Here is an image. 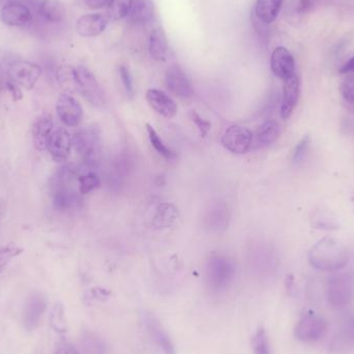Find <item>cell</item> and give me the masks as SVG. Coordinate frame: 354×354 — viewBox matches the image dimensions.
Returning <instances> with one entry per match:
<instances>
[{"label": "cell", "mask_w": 354, "mask_h": 354, "mask_svg": "<svg viewBox=\"0 0 354 354\" xmlns=\"http://www.w3.org/2000/svg\"><path fill=\"white\" fill-rule=\"evenodd\" d=\"M308 260L316 270L336 272L346 266L348 252L338 239L326 236L312 245L308 253Z\"/></svg>", "instance_id": "1"}, {"label": "cell", "mask_w": 354, "mask_h": 354, "mask_svg": "<svg viewBox=\"0 0 354 354\" xmlns=\"http://www.w3.org/2000/svg\"><path fill=\"white\" fill-rule=\"evenodd\" d=\"M75 171L72 168H62L51 180V195L54 207L59 212H68L79 207L81 194L73 187Z\"/></svg>", "instance_id": "2"}, {"label": "cell", "mask_w": 354, "mask_h": 354, "mask_svg": "<svg viewBox=\"0 0 354 354\" xmlns=\"http://www.w3.org/2000/svg\"><path fill=\"white\" fill-rule=\"evenodd\" d=\"M73 147L82 157L87 167L95 168L99 165L101 139L97 129L85 128L78 131L73 137Z\"/></svg>", "instance_id": "3"}, {"label": "cell", "mask_w": 354, "mask_h": 354, "mask_svg": "<svg viewBox=\"0 0 354 354\" xmlns=\"http://www.w3.org/2000/svg\"><path fill=\"white\" fill-rule=\"evenodd\" d=\"M235 266L232 260L224 256H214L206 266V283L210 290H224L232 282L235 277Z\"/></svg>", "instance_id": "4"}, {"label": "cell", "mask_w": 354, "mask_h": 354, "mask_svg": "<svg viewBox=\"0 0 354 354\" xmlns=\"http://www.w3.org/2000/svg\"><path fill=\"white\" fill-rule=\"evenodd\" d=\"M328 332V322L313 311H307L299 317L295 326V337L301 342L314 343L324 338Z\"/></svg>", "instance_id": "5"}, {"label": "cell", "mask_w": 354, "mask_h": 354, "mask_svg": "<svg viewBox=\"0 0 354 354\" xmlns=\"http://www.w3.org/2000/svg\"><path fill=\"white\" fill-rule=\"evenodd\" d=\"M354 297V276L351 272H341L330 277L328 283V303L333 307H344Z\"/></svg>", "instance_id": "6"}, {"label": "cell", "mask_w": 354, "mask_h": 354, "mask_svg": "<svg viewBox=\"0 0 354 354\" xmlns=\"http://www.w3.org/2000/svg\"><path fill=\"white\" fill-rule=\"evenodd\" d=\"M41 75V68L29 62H14L8 70V78L20 88L32 89Z\"/></svg>", "instance_id": "7"}, {"label": "cell", "mask_w": 354, "mask_h": 354, "mask_svg": "<svg viewBox=\"0 0 354 354\" xmlns=\"http://www.w3.org/2000/svg\"><path fill=\"white\" fill-rule=\"evenodd\" d=\"M76 72L78 77L79 93H81L91 105L103 107L105 104V95L95 75L85 66H78Z\"/></svg>", "instance_id": "8"}, {"label": "cell", "mask_w": 354, "mask_h": 354, "mask_svg": "<svg viewBox=\"0 0 354 354\" xmlns=\"http://www.w3.org/2000/svg\"><path fill=\"white\" fill-rule=\"evenodd\" d=\"M252 143H253V134L245 127H229L222 137L223 147L235 155H243L248 153L251 149Z\"/></svg>", "instance_id": "9"}, {"label": "cell", "mask_w": 354, "mask_h": 354, "mask_svg": "<svg viewBox=\"0 0 354 354\" xmlns=\"http://www.w3.org/2000/svg\"><path fill=\"white\" fill-rule=\"evenodd\" d=\"M165 82L168 91L179 99L187 100L193 97L194 88L191 80L178 64H174L167 68Z\"/></svg>", "instance_id": "10"}, {"label": "cell", "mask_w": 354, "mask_h": 354, "mask_svg": "<svg viewBox=\"0 0 354 354\" xmlns=\"http://www.w3.org/2000/svg\"><path fill=\"white\" fill-rule=\"evenodd\" d=\"M56 112L62 124L75 128L83 120V108L81 104L68 93H62L56 103Z\"/></svg>", "instance_id": "11"}, {"label": "cell", "mask_w": 354, "mask_h": 354, "mask_svg": "<svg viewBox=\"0 0 354 354\" xmlns=\"http://www.w3.org/2000/svg\"><path fill=\"white\" fill-rule=\"evenodd\" d=\"M270 70L274 76L285 81L295 74V60L286 47L279 46L270 56Z\"/></svg>", "instance_id": "12"}, {"label": "cell", "mask_w": 354, "mask_h": 354, "mask_svg": "<svg viewBox=\"0 0 354 354\" xmlns=\"http://www.w3.org/2000/svg\"><path fill=\"white\" fill-rule=\"evenodd\" d=\"M143 324L149 337L164 354H176L174 343L162 324L151 313L143 314Z\"/></svg>", "instance_id": "13"}, {"label": "cell", "mask_w": 354, "mask_h": 354, "mask_svg": "<svg viewBox=\"0 0 354 354\" xmlns=\"http://www.w3.org/2000/svg\"><path fill=\"white\" fill-rule=\"evenodd\" d=\"M73 147V137L66 129H58L52 133L47 149L52 159L58 163L66 161Z\"/></svg>", "instance_id": "14"}, {"label": "cell", "mask_w": 354, "mask_h": 354, "mask_svg": "<svg viewBox=\"0 0 354 354\" xmlns=\"http://www.w3.org/2000/svg\"><path fill=\"white\" fill-rule=\"evenodd\" d=\"M45 297L41 293H32L27 299L24 306V315H23V324L25 330L32 332L39 326L41 317L46 311Z\"/></svg>", "instance_id": "15"}, {"label": "cell", "mask_w": 354, "mask_h": 354, "mask_svg": "<svg viewBox=\"0 0 354 354\" xmlns=\"http://www.w3.org/2000/svg\"><path fill=\"white\" fill-rule=\"evenodd\" d=\"M0 19L8 26L21 27L28 24L32 19L28 6L18 1H8L0 10Z\"/></svg>", "instance_id": "16"}, {"label": "cell", "mask_w": 354, "mask_h": 354, "mask_svg": "<svg viewBox=\"0 0 354 354\" xmlns=\"http://www.w3.org/2000/svg\"><path fill=\"white\" fill-rule=\"evenodd\" d=\"M299 95H301V84H299V77L295 74L284 81L280 111L281 118L283 120H288L290 118L299 103Z\"/></svg>", "instance_id": "17"}, {"label": "cell", "mask_w": 354, "mask_h": 354, "mask_svg": "<svg viewBox=\"0 0 354 354\" xmlns=\"http://www.w3.org/2000/svg\"><path fill=\"white\" fill-rule=\"evenodd\" d=\"M109 22V17L103 14L84 15L77 21V32L81 37H97L104 32Z\"/></svg>", "instance_id": "18"}, {"label": "cell", "mask_w": 354, "mask_h": 354, "mask_svg": "<svg viewBox=\"0 0 354 354\" xmlns=\"http://www.w3.org/2000/svg\"><path fill=\"white\" fill-rule=\"evenodd\" d=\"M53 118L50 114H41L33 122L32 141L35 149L44 151L47 149L50 137L53 133Z\"/></svg>", "instance_id": "19"}, {"label": "cell", "mask_w": 354, "mask_h": 354, "mask_svg": "<svg viewBox=\"0 0 354 354\" xmlns=\"http://www.w3.org/2000/svg\"><path fill=\"white\" fill-rule=\"evenodd\" d=\"M147 101L151 107L160 115L165 118H176L177 105L176 102L159 89H149L147 93Z\"/></svg>", "instance_id": "20"}, {"label": "cell", "mask_w": 354, "mask_h": 354, "mask_svg": "<svg viewBox=\"0 0 354 354\" xmlns=\"http://www.w3.org/2000/svg\"><path fill=\"white\" fill-rule=\"evenodd\" d=\"M155 3L153 0H134L128 20L133 25H145L153 20Z\"/></svg>", "instance_id": "21"}, {"label": "cell", "mask_w": 354, "mask_h": 354, "mask_svg": "<svg viewBox=\"0 0 354 354\" xmlns=\"http://www.w3.org/2000/svg\"><path fill=\"white\" fill-rule=\"evenodd\" d=\"M229 210L228 206L223 202H216L210 206L206 214V226L210 230L220 231L226 228L228 225Z\"/></svg>", "instance_id": "22"}, {"label": "cell", "mask_w": 354, "mask_h": 354, "mask_svg": "<svg viewBox=\"0 0 354 354\" xmlns=\"http://www.w3.org/2000/svg\"><path fill=\"white\" fill-rule=\"evenodd\" d=\"M281 134V127L277 120H270L261 124L255 133L256 147L272 145Z\"/></svg>", "instance_id": "23"}, {"label": "cell", "mask_w": 354, "mask_h": 354, "mask_svg": "<svg viewBox=\"0 0 354 354\" xmlns=\"http://www.w3.org/2000/svg\"><path fill=\"white\" fill-rule=\"evenodd\" d=\"M149 50L151 58L157 62H164L167 57V35L162 27H158L151 32V37H149Z\"/></svg>", "instance_id": "24"}, {"label": "cell", "mask_w": 354, "mask_h": 354, "mask_svg": "<svg viewBox=\"0 0 354 354\" xmlns=\"http://www.w3.org/2000/svg\"><path fill=\"white\" fill-rule=\"evenodd\" d=\"M56 80L66 93H79L78 77L76 68L64 64L56 71Z\"/></svg>", "instance_id": "25"}, {"label": "cell", "mask_w": 354, "mask_h": 354, "mask_svg": "<svg viewBox=\"0 0 354 354\" xmlns=\"http://www.w3.org/2000/svg\"><path fill=\"white\" fill-rule=\"evenodd\" d=\"M282 6L283 0H257L256 16L261 22L270 24L276 20Z\"/></svg>", "instance_id": "26"}, {"label": "cell", "mask_w": 354, "mask_h": 354, "mask_svg": "<svg viewBox=\"0 0 354 354\" xmlns=\"http://www.w3.org/2000/svg\"><path fill=\"white\" fill-rule=\"evenodd\" d=\"M39 15L49 23H60L66 17V10L58 0H43L39 4Z\"/></svg>", "instance_id": "27"}, {"label": "cell", "mask_w": 354, "mask_h": 354, "mask_svg": "<svg viewBox=\"0 0 354 354\" xmlns=\"http://www.w3.org/2000/svg\"><path fill=\"white\" fill-rule=\"evenodd\" d=\"M311 224L313 228L322 229V230H338L340 228L337 216L328 209L316 210L311 218Z\"/></svg>", "instance_id": "28"}, {"label": "cell", "mask_w": 354, "mask_h": 354, "mask_svg": "<svg viewBox=\"0 0 354 354\" xmlns=\"http://www.w3.org/2000/svg\"><path fill=\"white\" fill-rule=\"evenodd\" d=\"M85 354H105L106 346L104 341L93 333H85L81 340Z\"/></svg>", "instance_id": "29"}, {"label": "cell", "mask_w": 354, "mask_h": 354, "mask_svg": "<svg viewBox=\"0 0 354 354\" xmlns=\"http://www.w3.org/2000/svg\"><path fill=\"white\" fill-rule=\"evenodd\" d=\"M147 131L151 145H153V149H156V151H157L159 155H161L162 157L167 160H172L176 158V153L172 151L171 149L164 143L161 137L158 134L157 131H156L151 124H147Z\"/></svg>", "instance_id": "30"}, {"label": "cell", "mask_w": 354, "mask_h": 354, "mask_svg": "<svg viewBox=\"0 0 354 354\" xmlns=\"http://www.w3.org/2000/svg\"><path fill=\"white\" fill-rule=\"evenodd\" d=\"M134 0H112L108 6V17L112 20L120 21L128 17Z\"/></svg>", "instance_id": "31"}, {"label": "cell", "mask_w": 354, "mask_h": 354, "mask_svg": "<svg viewBox=\"0 0 354 354\" xmlns=\"http://www.w3.org/2000/svg\"><path fill=\"white\" fill-rule=\"evenodd\" d=\"M77 183L81 195H87L101 187V179L93 172H87L77 176Z\"/></svg>", "instance_id": "32"}, {"label": "cell", "mask_w": 354, "mask_h": 354, "mask_svg": "<svg viewBox=\"0 0 354 354\" xmlns=\"http://www.w3.org/2000/svg\"><path fill=\"white\" fill-rule=\"evenodd\" d=\"M252 349L254 354H272L270 340L264 328H259L252 339Z\"/></svg>", "instance_id": "33"}, {"label": "cell", "mask_w": 354, "mask_h": 354, "mask_svg": "<svg viewBox=\"0 0 354 354\" xmlns=\"http://www.w3.org/2000/svg\"><path fill=\"white\" fill-rule=\"evenodd\" d=\"M23 253V249L16 243H10L0 249V272H3L8 263L17 256Z\"/></svg>", "instance_id": "34"}, {"label": "cell", "mask_w": 354, "mask_h": 354, "mask_svg": "<svg viewBox=\"0 0 354 354\" xmlns=\"http://www.w3.org/2000/svg\"><path fill=\"white\" fill-rule=\"evenodd\" d=\"M50 324H51L52 328H53L56 332H66L64 307L59 305V304H56L53 309H52L51 315H50Z\"/></svg>", "instance_id": "35"}, {"label": "cell", "mask_w": 354, "mask_h": 354, "mask_svg": "<svg viewBox=\"0 0 354 354\" xmlns=\"http://www.w3.org/2000/svg\"><path fill=\"white\" fill-rule=\"evenodd\" d=\"M176 208L171 204H163L160 205L158 209L157 214H156V221L159 222L161 226H168L171 224L172 221H174L176 216Z\"/></svg>", "instance_id": "36"}, {"label": "cell", "mask_w": 354, "mask_h": 354, "mask_svg": "<svg viewBox=\"0 0 354 354\" xmlns=\"http://www.w3.org/2000/svg\"><path fill=\"white\" fill-rule=\"evenodd\" d=\"M311 145V138L309 135H305L303 138L299 140V142L295 145V151H293L292 161L295 164H299L307 155L308 151Z\"/></svg>", "instance_id": "37"}, {"label": "cell", "mask_w": 354, "mask_h": 354, "mask_svg": "<svg viewBox=\"0 0 354 354\" xmlns=\"http://www.w3.org/2000/svg\"><path fill=\"white\" fill-rule=\"evenodd\" d=\"M343 99L349 104H354V75H347L340 86Z\"/></svg>", "instance_id": "38"}, {"label": "cell", "mask_w": 354, "mask_h": 354, "mask_svg": "<svg viewBox=\"0 0 354 354\" xmlns=\"http://www.w3.org/2000/svg\"><path fill=\"white\" fill-rule=\"evenodd\" d=\"M191 118L193 120L195 126L197 127L198 130L200 131V134L202 137H205L206 135L209 133L210 129H212V124L208 120H204L201 118L199 113L195 110H193L191 113Z\"/></svg>", "instance_id": "39"}, {"label": "cell", "mask_w": 354, "mask_h": 354, "mask_svg": "<svg viewBox=\"0 0 354 354\" xmlns=\"http://www.w3.org/2000/svg\"><path fill=\"white\" fill-rule=\"evenodd\" d=\"M118 73H120V79H122V85L126 89L127 93L130 97H133L134 95V86H133V79L130 71L127 66H120L118 68Z\"/></svg>", "instance_id": "40"}, {"label": "cell", "mask_w": 354, "mask_h": 354, "mask_svg": "<svg viewBox=\"0 0 354 354\" xmlns=\"http://www.w3.org/2000/svg\"><path fill=\"white\" fill-rule=\"evenodd\" d=\"M54 354H80L78 349L68 342H62L56 347Z\"/></svg>", "instance_id": "41"}, {"label": "cell", "mask_w": 354, "mask_h": 354, "mask_svg": "<svg viewBox=\"0 0 354 354\" xmlns=\"http://www.w3.org/2000/svg\"><path fill=\"white\" fill-rule=\"evenodd\" d=\"M111 1L112 0H84L85 4H86L89 8H93V10L105 8V6H109Z\"/></svg>", "instance_id": "42"}, {"label": "cell", "mask_w": 354, "mask_h": 354, "mask_svg": "<svg viewBox=\"0 0 354 354\" xmlns=\"http://www.w3.org/2000/svg\"><path fill=\"white\" fill-rule=\"evenodd\" d=\"M6 87H8L10 93H12L14 101H18V100L22 99V91H21L20 87L17 86V85L10 82V81H8V83H6Z\"/></svg>", "instance_id": "43"}, {"label": "cell", "mask_w": 354, "mask_h": 354, "mask_svg": "<svg viewBox=\"0 0 354 354\" xmlns=\"http://www.w3.org/2000/svg\"><path fill=\"white\" fill-rule=\"evenodd\" d=\"M339 72L344 75H354V56L344 66H342Z\"/></svg>", "instance_id": "44"}, {"label": "cell", "mask_w": 354, "mask_h": 354, "mask_svg": "<svg viewBox=\"0 0 354 354\" xmlns=\"http://www.w3.org/2000/svg\"><path fill=\"white\" fill-rule=\"evenodd\" d=\"M312 6V0H301L299 4V12H306L309 10Z\"/></svg>", "instance_id": "45"}]
</instances>
